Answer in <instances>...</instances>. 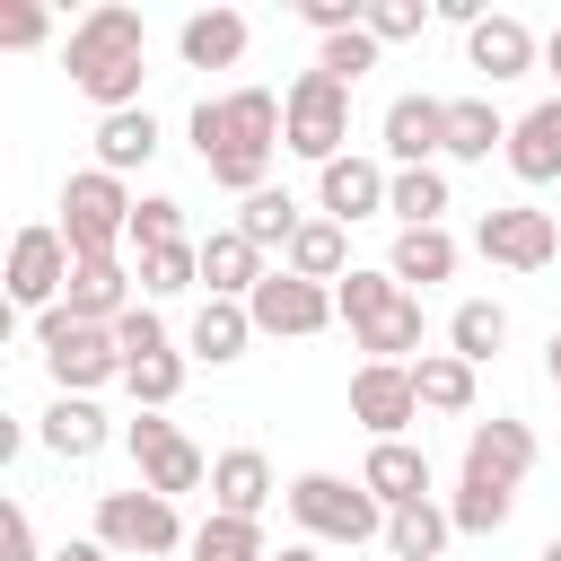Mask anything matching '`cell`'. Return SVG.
Masks as SVG:
<instances>
[{
	"label": "cell",
	"instance_id": "obj_27",
	"mask_svg": "<svg viewBox=\"0 0 561 561\" xmlns=\"http://www.w3.org/2000/svg\"><path fill=\"white\" fill-rule=\"evenodd\" d=\"M447 535H456V517H447L438 500L386 508V552H394V561H438V552H447Z\"/></svg>",
	"mask_w": 561,
	"mask_h": 561
},
{
	"label": "cell",
	"instance_id": "obj_40",
	"mask_svg": "<svg viewBox=\"0 0 561 561\" xmlns=\"http://www.w3.org/2000/svg\"><path fill=\"white\" fill-rule=\"evenodd\" d=\"M131 245L149 254V245H184V202L175 193H149L140 210H131Z\"/></svg>",
	"mask_w": 561,
	"mask_h": 561
},
{
	"label": "cell",
	"instance_id": "obj_22",
	"mask_svg": "<svg viewBox=\"0 0 561 561\" xmlns=\"http://www.w3.org/2000/svg\"><path fill=\"white\" fill-rule=\"evenodd\" d=\"M175 53H184V70H228V61H245V18L237 9H193Z\"/></svg>",
	"mask_w": 561,
	"mask_h": 561
},
{
	"label": "cell",
	"instance_id": "obj_29",
	"mask_svg": "<svg viewBox=\"0 0 561 561\" xmlns=\"http://www.w3.org/2000/svg\"><path fill=\"white\" fill-rule=\"evenodd\" d=\"M386 272H394L403 289H430V280L456 272V237H447V228H403L394 254H386Z\"/></svg>",
	"mask_w": 561,
	"mask_h": 561
},
{
	"label": "cell",
	"instance_id": "obj_15",
	"mask_svg": "<svg viewBox=\"0 0 561 561\" xmlns=\"http://www.w3.org/2000/svg\"><path fill=\"white\" fill-rule=\"evenodd\" d=\"M386 184H394V175H386L377 158H351V149H342L333 167H316V202H324V219H342V228H351V219H377V210H386Z\"/></svg>",
	"mask_w": 561,
	"mask_h": 561
},
{
	"label": "cell",
	"instance_id": "obj_18",
	"mask_svg": "<svg viewBox=\"0 0 561 561\" xmlns=\"http://www.w3.org/2000/svg\"><path fill=\"white\" fill-rule=\"evenodd\" d=\"M131 280H140V272H123V254H96V263L70 272L61 307H70L79 324H123V316H131Z\"/></svg>",
	"mask_w": 561,
	"mask_h": 561
},
{
	"label": "cell",
	"instance_id": "obj_32",
	"mask_svg": "<svg viewBox=\"0 0 561 561\" xmlns=\"http://www.w3.org/2000/svg\"><path fill=\"white\" fill-rule=\"evenodd\" d=\"M386 210H394L403 228H438V210H447V167H394Z\"/></svg>",
	"mask_w": 561,
	"mask_h": 561
},
{
	"label": "cell",
	"instance_id": "obj_5",
	"mask_svg": "<svg viewBox=\"0 0 561 561\" xmlns=\"http://www.w3.org/2000/svg\"><path fill=\"white\" fill-rule=\"evenodd\" d=\"M131 193H123V175H105V167H79L70 184H61V237H70V254L79 263H96V254H114L123 237H131Z\"/></svg>",
	"mask_w": 561,
	"mask_h": 561
},
{
	"label": "cell",
	"instance_id": "obj_24",
	"mask_svg": "<svg viewBox=\"0 0 561 561\" xmlns=\"http://www.w3.org/2000/svg\"><path fill=\"white\" fill-rule=\"evenodd\" d=\"M184 342H193V359H210V368L245 359V342H254V316H245V298H202Z\"/></svg>",
	"mask_w": 561,
	"mask_h": 561
},
{
	"label": "cell",
	"instance_id": "obj_46",
	"mask_svg": "<svg viewBox=\"0 0 561 561\" xmlns=\"http://www.w3.org/2000/svg\"><path fill=\"white\" fill-rule=\"evenodd\" d=\"M543 70H552V96H561V26L543 35Z\"/></svg>",
	"mask_w": 561,
	"mask_h": 561
},
{
	"label": "cell",
	"instance_id": "obj_41",
	"mask_svg": "<svg viewBox=\"0 0 561 561\" xmlns=\"http://www.w3.org/2000/svg\"><path fill=\"white\" fill-rule=\"evenodd\" d=\"M421 26H430L421 0H368V35H377V44H412Z\"/></svg>",
	"mask_w": 561,
	"mask_h": 561
},
{
	"label": "cell",
	"instance_id": "obj_25",
	"mask_svg": "<svg viewBox=\"0 0 561 561\" xmlns=\"http://www.w3.org/2000/svg\"><path fill=\"white\" fill-rule=\"evenodd\" d=\"M149 158H158V114H149V105L96 114V167H105V175H131V167H149Z\"/></svg>",
	"mask_w": 561,
	"mask_h": 561
},
{
	"label": "cell",
	"instance_id": "obj_7",
	"mask_svg": "<svg viewBox=\"0 0 561 561\" xmlns=\"http://www.w3.org/2000/svg\"><path fill=\"white\" fill-rule=\"evenodd\" d=\"M96 543H105L114 561H158V552H175V543H193V535H184L175 500H158V491H105V500H96Z\"/></svg>",
	"mask_w": 561,
	"mask_h": 561
},
{
	"label": "cell",
	"instance_id": "obj_35",
	"mask_svg": "<svg viewBox=\"0 0 561 561\" xmlns=\"http://www.w3.org/2000/svg\"><path fill=\"white\" fill-rule=\"evenodd\" d=\"M394 298H403V280H394V272H342V280H333V316H342L351 333H359V324H377Z\"/></svg>",
	"mask_w": 561,
	"mask_h": 561
},
{
	"label": "cell",
	"instance_id": "obj_34",
	"mask_svg": "<svg viewBox=\"0 0 561 561\" xmlns=\"http://www.w3.org/2000/svg\"><path fill=\"white\" fill-rule=\"evenodd\" d=\"M184 552H193V561H272L263 526H254V517H219V508L193 526V543H184Z\"/></svg>",
	"mask_w": 561,
	"mask_h": 561
},
{
	"label": "cell",
	"instance_id": "obj_8",
	"mask_svg": "<svg viewBox=\"0 0 561 561\" xmlns=\"http://www.w3.org/2000/svg\"><path fill=\"white\" fill-rule=\"evenodd\" d=\"M473 245H482V263L543 272V263L561 254V219H552V210H526V202H491V210L473 219Z\"/></svg>",
	"mask_w": 561,
	"mask_h": 561
},
{
	"label": "cell",
	"instance_id": "obj_21",
	"mask_svg": "<svg viewBox=\"0 0 561 561\" xmlns=\"http://www.w3.org/2000/svg\"><path fill=\"white\" fill-rule=\"evenodd\" d=\"M202 289L210 298H254L263 289V245H245L237 228H210L202 237Z\"/></svg>",
	"mask_w": 561,
	"mask_h": 561
},
{
	"label": "cell",
	"instance_id": "obj_16",
	"mask_svg": "<svg viewBox=\"0 0 561 561\" xmlns=\"http://www.w3.org/2000/svg\"><path fill=\"white\" fill-rule=\"evenodd\" d=\"M272 456L263 447H228V456H210V508L219 517H263L272 508Z\"/></svg>",
	"mask_w": 561,
	"mask_h": 561
},
{
	"label": "cell",
	"instance_id": "obj_31",
	"mask_svg": "<svg viewBox=\"0 0 561 561\" xmlns=\"http://www.w3.org/2000/svg\"><path fill=\"white\" fill-rule=\"evenodd\" d=\"M412 386H421V412H473V359H456V351H421Z\"/></svg>",
	"mask_w": 561,
	"mask_h": 561
},
{
	"label": "cell",
	"instance_id": "obj_12",
	"mask_svg": "<svg viewBox=\"0 0 561 561\" xmlns=\"http://www.w3.org/2000/svg\"><path fill=\"white\" fill-rule=\"evenodd\" d=\"M412 412H421V386H412V368L359 359V377H351V421H359L368 438H403V430H412Z\"/></svg>",
	"mask_w": 561,
	"mask_h": 561
},
{
	"label": "cell",
	"instance_id": "obj_20",
	"mask_svg": "<svg viewBox=\"0 0 561 561\" xmlns=\"http://www.w3.org/2000/svg\"><path fill=\"white\" fill-rule=\"evenodd\" d=\"M508 175L517 184H552L561 175V96H543V105H526L508 123Z\"/></svg>",
	"mask_w": 561,
	"mask_h": 561
},
{
	"label": "cell",
	"instance_id": "obj_33",
	"mask_svg": "<svg viewBox=\"0 0 561 561\" xmlns=\"http://www.w3.org/2000/svg\"><path fill=\"white\" fill-rule=\"evenodd\" d=\"M500 342H508V307H500V298H465V307L447 316V351H456V359L482 368Z\"/></svg>",
	"mask_w": 561,
	"mask_h": 561
},
{
	"label": "cell",
	"instance_id": "obj_38",
	"mask_svg": "<svg viewBox=\"0 0 561 561\" xmlns=\"http://www.w3.org/2000/svg\"><path fill=\"white\" fill-rule=\"evenodd\" d=\"M377 53H386V44H377L368 26H351V35H324L316 70H324V79H342V88H359V70H377Z\"/></svg>",
	"mask_w": 561,
	"mask_h": 561
},
{
	"label": "cell",
	"instance_id": "obj_2",
	"mask_svg": "<svg viewBox=\"0 0 561 561\" xmlns=\"http://www.w3.org/2000/svg\"><path fill=\"white\" fill-rule=\"evenodd\" d=\"M61 61H70V88H79L88 105H105V114H131V105H140V79H149V26H140V9H123V0H96V9L70 26Z\"/></svg>",
	"mask_w": 561,
	"mask_h": 561
},
{
	"label": "cell",
	"instance_id": "obj_13",
	"mask_svg": "<svg viewBox=\"0 0 561 561\" xmlns=\"http://www.w3.org/2000/svg\"><path fill=\"white\" fill-rule=\"evenodd\" d=\"M535 473V430L526 421H473L465 430V482H491V491H517Z\"/></svg>",
	"mask_w": 561,
	"mask_h": 561
},
{
	"label": "cell",
	"instance_id": "obj_42",
	"mask_svg": "<svg viewBox=\"0 0 561 561\" xmlns=\"http://www.w3.org/2000/svg\"><path fill=\"white\" fill-rule=\"evenodd\" d=\"M114 342H123V368H131V359H158V351H167V324H158L149 307H131V316L114 324Z\"/></svg>",
	"mask_w": 561,
	"mask_h": 561
},
{
	"label": "cell",
	"instance_id": "obj_4",
	"mask_svg": "<svg viewBox=\"0 0 561 561\" xmlns=\"http://www.w3.org/2000/svg\"><path fill=\"white\" fill-rule=\"evenodd\" d=\"M35 342H44V368H53L61 394H96L105 377H123L114 324H79L70 307H44V316H35Z\"/></svg>",
	"mask_w": 561,
	"mask_h": 561
},
{
	"label": "cell",
	"instance_id": "obj_49",
	"mask_svg": "<svg viewBox=\"0 0 561 561\" xmlns=\"http://www.w3.org/2000/svg\"><path fill=\"white\" fill-rule=\"evenodd\" d=\"M535 561H561V535H552V543H543V552H535Z\"/></svg>",
	"mask_w": 561,
	"mask_h": 561
},
{
	"label": "cell",
	"instance_id": "obj_14",
	"mask_svg": "<svg viewBox=\"0 0 561 561\" xmlns=\"http://www.w3.org/2000/svg\"><path fill=\"white\" fill-rule=\"evenodd\" d=\"M386 158H394V167H438V158H447V96L403 88V96L386 105Z\"/></svg>",
	"mask_w": 561,
	"mask_h": 561
},
{
	"label": "cell",
	"instance_id": "obj_45",
	"mask_svg": "<svg viewBox=\"0 0 561 561\" xmlns=\"http://www.w3.org/2000/svg\"><path fill=\"white\" fill-rule=\"evenodd\" d=\"M53 561H114V552H105V543H96V535H88V543H61V552H53Z\"/></svg>",
	"mask_w": 561,
	"mask_h": 561
},
{
	"label": "cell",
	"instance_id": "obj_23",
	"mask_svg": "<svg viewBox=\"0 0 561 561\" xmlns=\"http://www.w3.org/2000/svg\"><path fill=\"white\" fill-rule=\"evenodd\" d=\"M280 272H298V280H316V289H333V280L351 272V228H342V219H307V228L289 237V254H280Z\"/></svg>",
	"mask_w": 561,
	"mask_h": 561
},
{
	"label": "cell",
	"instance_id": "obj_30",
	"mask_svg": "<svg viewBox=\"0 0 561 561\" xmlns=\"http://www.w3.org/2000/svg\"><path fill=\"white\" fill-rule=\"evenodd\" d=\"M298 228H307V219H298V202H289L280 184H263V193H245V202H237V237H245V245H263V254H272V245L289 254V237H298Z\"/></svg>",
	"mask_w": 561,
	"mask_h": 561
},
{
	"label": "cell",
	"instance_id": "obj_28",
	"mask_svg": "<svg viewBox=\"0 0 561 561\" xmlns=\"http://www.w3.org/2000/svg\"><path fill=\"white\" fill-rule=\"evenodd\" d=\"M508 158V123L491 96H447V158Z\"/></svg>",
	"mask_w": 561,
	"mask_h": 561
},
{
	"label": "cell",
	"instance_id": "obj_36",
	"mask_svg": "<svg viewBox=\"0 0 561 561\" xmlns=\"http://www.w3.org/2000/svg\"><path fill=\"white\" fill-rule=\"evenodd\" d=\"M508 508H517V491H491V482H456V500H447L456 535H500Z\"/></svg>",
	"mask_w": 561,
	"mask_h": 561
},
{
	"label": "cell",
	"instance_id": "obj_43",
	"mask_svg": "<svg viewBox=\"0 0 561 561\" xmlns=\"http://www.w3.org/2000/svg\"><path fill=\"white\" fill-rule=\"evenodd\" d=\"M0 561H35V517H26L18 500L0 508Z\"/></svg>",
	"mask_w": 561,
	"mask_h": 561
},
{
	"label": "cell",
	"instance_id": "obj_44",
	"mask_svg": "<svg viewBox=\"0 0 561 561\" xmlns=\"http://www.w3.org/2000/svg\"><path fill=\"white\" fill-rule=\"evenodd\" d=\"M44 35H53V18H44V9H9V18H0V44H9V53L44 44Z\"/></svg>",
	"mask_w": 561,
	"mask_h": 561
},
{
	"label": "cell",
	"instance_id": "obj_9",
	"mask_svg": "<svg viewBox=\"0 0 561 561\" xmlns=\"http://www.w3.org/2000/svg\"><path fill=\"white\" fill-rule=\"evenodd\" d=\"M131 456H140V491H158V500H175V491H202V482H210V456H202L175 421H158V412H140V421H131Z\"/></svg>",
	"mask_w": 561,
	"mask_h": 561
},
{
	"label": "cell",
	"instance_id": "obj_37",
	"mask_svg": "<svg viewBox=\"0 0 561 561\" xmlns=\"http://www.w3.org/2000/svg\"><path fill=\"white\" fill-rule=\"evenodd\" d=\"M202 280V245H149L140 254V289L149 298H175V289H193Z\"/></svg>",
	"mask_w": 561,
	"mask_h": 561
},
{
	"label": "cell",
	"instance_id": "obj_10",
	"mask_svg": "<svg viewBox=\"0 0 561 561\" xmlns=\"http://www.w3.org/2000/svg\"><path fill=\"white\" fill-rule=\"evenodd\" d=\"M70 272H79V254H70L61 228H18V245H9V298H18V307H35V316L61 307Z\"/></svg>",
	"mask_w": 561,
	"mask_h": 561
},
{
	"label": "cell",
	"instance_id": "obj_6",
	"mask_svg": "<svg viewBox=\"0 0 561 561\" xmlns=\"http://www.w3.org/2000/svg\"><path fill=\"white\" fill-rule=\"evenodd\" d=\"M280 500H289V517H298L316 543H368V535H386V508L368 500V482H342V473H298Z\"/></svg>",
	"mask_w": 561,
	"mask_h": 561
},
{
	"label": "cell",
	"instance_id": "obj_3",
	"mask_svg": "<svg viewBox=\"0 0 561 561\" xmlns=\"http://www.w3.org/2000/svg\"><path fill=\"white\" fill-rule=\"evenodd\" d=\"M342 140H351V88L324 70H298L280 96V149H298L307 167H333Z\"/></svg>",
	"mask_w": 561,
	"mask_h": 561
},
{
	"label": "cell",
	"instance_id": "obj_17",
	"mask_svg": "<svg viewBox=\"0 0 561 561\" xmlns=\"http://www.w3.org/2000/svg\"><path fill=\"white\" fill-rule=\"evenodd\" d=\"M465 61L500 88V79H526V70L543 61V44H535V26H526V18H482V26L465 35Z\"/></svg>",
	"mask_w": 561,
	"mask_h": 561
},
{
	"label": "cell",
	"instance_id": "obj_48",
	"mask_svg": "<svg viewBox=\"0 0 561 561\" xmlns=\"http://www.w3.org/2000/svg\"><path fill=\"white\" fill-rule=\"evenodd\" d=\"M272 561H316V552H307V543H280V552H272Z\"/></svg>",
	"mask_w": 561,
	"mask_h": 561
},
{
	"label": "cell",
	"instance_id": "obj_39",
	"mask_svg": "<svg viewBox=\"0 0 561 561\" xmlns=\"http://www.w3.org/2000/svg\"><path fill=\"white\" fill-rule=\"evenodd\" d=\"M123 386H131V403H140V412H158V403H175V394H184V359H175V351L131 359V368H123Z\"/></svg>",
	"mask_w": 561,
	"mask_h": 561
},
{
	"label": "cell",
	"instance_id": "obj_47",
	"mask_svg": "<svg viewBox=\"0 0 561 561\" xmlns=\"http://www.w3.org/2000/svg\"><path fill=\"white\" fill-rule=\"evenodd\" d=\"M543 377L561 386V324H552V342H543Z\"/></svg>",
	"mask_w": 561,
	"mask_h": 561
},
{
	"label": "cell",
	"instance_id": "obj_19",
	"mask_svg": "<svg viewBox=\"0 0 561 561\" xmlns=\"http://www.w3.org/2000/svg\"><path fill=\"white\" fill-rule=\"evenodd\" d=\"M359 482H368L377 508H412V500H430V456L412 438H377L368 465H359Z\"/></svg>",
	"mask_w": 561,
	"mask_h": 561
},
{
	"label": "cell",
	"instance_id": "obj_1",
	"mask_svg": "<svg viewBox=\"0 0 561 561\" xmlns=\"http://www.w3.org/2000/svg\"><path fill=\"white\" fill-rule=\"evenodd\" d=\"M193 149H202L210 184H228L237 202H245V193H263L272 149H280V96H272V88L202 96V105H193Z\"/></svg>",
	"mask_w": 561,
	"mask_h": 561
},
{
	"label": "cell",
	"instance_id": "obj_11",
	"mask_svg": "<svg viewBox=\"0 0 561 561\" xmlns=\"http://www.w3.org/2000/svg\"><path fill=\"white\" fill-rule=\"evenodd\" d=\"M245 316H254V333H289V342H307V333L333 324V289L298 280V272H263V289L245 298Z\"/></svg>",
	"mask_w": 561,
	"mask_h": 561
},
{
	"label": "cell",
	"instance_id": "obj_26",
	"mask_svg": "<svg viewBox=\"0 0 561 561\" xmlns=\"http://www.w3.org/2000/svg\"><path fill=\"white\" fill-rule=\"evenodd\" d=\"M44 447H53L61 465H88V456L105 447V412H96L88 394H53V412H44Z\"/></svg>",
	"mask_w": 561,
	"mask_h": 561
}]
</instances>
